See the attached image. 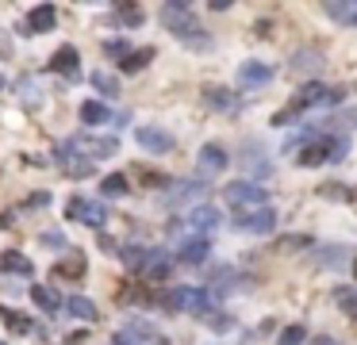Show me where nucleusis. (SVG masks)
<instances>
[{
    "label": "nucleus",
    "mask_w": 357,
    "mask_h": 345,
    "mask_svg": "<svg viewBox=\"0 0 357 345\" xmlns=\"http://www.w3.org/2000/svg\"><path fill=\"white\" fill-rule=\"evenodd\" d=\"M342 96H346L342 89H326V85L311 81V85H304V89H299L296 96H292L288 104L273 115V123L277 127H288V123H296V119H299V112H308V107H315V104H338Z\"/></svg>",
    "instance_id": "f257e3e1"
},
{
    "label": "nucleus",
    "mask_w": 357,
    "mask_h": 345,
    "mask_svg": "<svg viewBox=\"0 0 357 345\" xmlns=\"http://www.w3.org/2000/svg\"><path fill=\"white\" fill-rule=\"evenodd\" d=\"M162 24H166L169 35L184 39L189 46H204V50L211 46L204 35H196V8L184 4V0H169V4H162Z\"/></svg>",
    "instance_id": "f03ea898"
},
{
    "label": "nucleus",
    "mask_w": 357,
    "mask_h": 345,
    "mask_svg": "<svg viewBox=\"0 0 357 345\" xmlns=\"http://www.w3.org/2000/svg\"><path fill=\"white\" fill-rule=\"evenodd\" d=\"M223 222V215L216 211V207L208 204H200L192 207V211H181V219L173 222V234H189V238H208L211 230Z\"/></svg>",
    "instance_id": "7ed1b4c3"
},
{
    "label": "nucleus",
    "mask_w": 357,
    "mask_h": 345,
    "mask_svg": "<svg viewBox=\"0 0 357 345\" xmlns=\"http://www.w3.org/2000/svg\"><path fill=\"white\" fill-rule=\"evenodd\" d=\"M162 307L166 311H192V315H204L211 311V292L208 288H177V292H169L166 299H162Z\"/></svg>",
    "instance_id": "20e7f679"
},
{
    "label": "nucleus",
    "mask_w": 357,
    "mask_h": 345,
    "mask_svg": "<svg viewBox=\"0 0 357 345\" xmlns=\"http://www.w3.org/2000/svg\"><path fill=\"white\" fill-rule=\"evenodd\" d=\"M66 215L73 222H85V227H104V222H108V207L96 204V200H85V196H69Z\"/></svg>",
    "instance_id": "39448f33"
},
{
    "label": "nucleus",
    "mask_w": 357,
    "mask_h": 345,
    "mask_svg": "<svg viewBox=\"0 0 357 345\" xmlns=\"http://www.w3.org/2000/svg\"><path fill=\"white\" fill-rule=\"evenodd\" d=\"M227 204L254 207V211H258V207H269V192L254 181H234V184H227Z\"/></svg>",
    "instance_id": "423d86ee"
},
{
    "label": "nucleus",
    "mask_w": 357,
    "mask_h": 345,
    "mask_svg": "<svg viewBox=\"0 0 357 345\" xmlns=\"http://www.w3.org/2000/svg\"><path fill=\"white\" fill-rule=\"evenodd\" d=\"M234 227H238L242 234H269V230L277 227V211H273V207H258V211H242L238 219H234Z\"/></svg>",
    "instance_id": "0eeeda50"
},
{
    "label": "nucleus",
    "mask_w": 357,
    "mask_h": 345,
    "mask_svg": "<svg viewBox=\"0 0 357 345\" xmlns=\"http://www.w3.org/2000/svg\"><path fill=\"white\" fill-rule=\"evenodd\" d=\"M208 188H211L208 181H181V184H173V188H169L166 204L169 207H189V211H192V204H196L200 196H208Z\"/></svg>",
    "instance_id": "6e6552de"
},
{
    "label": "nucleus",
    "mask_w": 357,
    "mask_h": 345,
    "mask_svg": "<svg viewBox=\"0 0 357 345\" xmlns=\"http://www.w3.org/2000/svg\"><path fill=\"white\" fill-rule=\"evenodd\" d=\"M331 157H334V139H311V142H304V150L296 154V165L315 169V165L331 161Z\"/></svg>",
    "instance_id": "1a4fd4ad"
},
{
    "label": "nucleus",
    "mask_w": 357,
    "mask_h": 345,
    "mask_svg": "<svg viewBox=\"0 0 357 345\" xmlns=\"http://www.w3.org/2000/svg\"><path fill=\"white\" fill-rule=\"evenodd\" d=\"M69 146H73L77 154H85V157H112L119 150V142L116 139H89V134H73Z\"/></svg>",
    "instance_id": "9d476101"
},
{
    "label": "nucleus",
    "mask_w": 357,
    "mask_h": 345,
    "mask_svg": "<svg viewBox=\"0 0 357 345\" xmlns=\"http://www.w3.org/2000/svg\"><path fill=\"white\" fill-rule=\"evenodd\" d=\"M134 142H139L142 150H150V154H169V150L177 146L173 134L158 131V127H139V131H134Z\"/></svg>",
    "instance_id": "9b49d317"
},
{
    "label": "nucleus",
    "mask_w": 357,
    "mask_h": 345,
    "mask_svg": "<svg viewBox=\"0 0 357 345\" xmlns=\"http://www.w3.org/2000/svg\"><path fill=\"white\" fill-rule=\"evenodd\" d=\"M58 165L69 172V177H92V157L77 154L69 142H62V146H58Z\"/></svg>",
    "instance_id": "f8f14e48"
},
{
    "label": "nucleus",
    "mask_w": 357,
    "mask_h": 345,
    "mask_svg": "<svg viewBox=\"0 0 357 345\" xmlns=\"http://www.w3.org/2000/svg\"><path fill=\"white\" fill-rule=\"evenodd\" d=\"M269 81H273V66H265V62H246V66L238 69L242 89H265Z\"/></svg>",
    "instance_id": "ddd939ff"
},
{
    "label": "nucleus",
    "mask_w": 357,
    "mask_h": 345,
    "mask_svg": "<svg viewBox=\"0 0 357 345\" xmlns=\"http://www.w3.org/2000/svg\"><path fill=\"white\" fill-rule=\"evenodd\" d=\"M50 73H62V77H69L73 81L77 77V69H81V54H77L73 46H62V50H54V57H50Z\"/></svg>",
    "instance_id": "4468645a"
},
{
    "label": "nucleus",
    "mask_w": 357,
    "mask_h": 345,
    "mask_svg": "<svg viewBox=\"0 0 357 345\" xmlns=\"http://www.w3.org/2000/svg\"><path fill=\"white\" fill-rule=\"evenodd\" d=\"M54 19H58L54 4H39V8H31V16H27L24 35H46V31H54Z\"/></svg>",
    "instance_id": "2eb2a0df"
},
{
    "label": "nucleus",
    "mask_w": 357,
    "mask_h": 345,
    "mask_svg": "<svg viewBox=\"0 0 357 345\" xmlns=\"http://www.w3.org/2000/svg\"><path fill=\"white\" fill-rule=\"evenodd\" d=\"M169 272H173V257H169L166 249H150L146 265H142V276L146 280H169Z\"/></svg>",
    "instance_id": "dca6fc26"
},
{
    "label": "nucleus",
    "mask_w": 357,
    "mask_h": 345,
    "mask_svg": "<svg viewBox=\"0 0 357 345\" xmlns=\"http://www.w3.org/2000/svg\"><path fill=\"white\" fill-rule=\"evenodd\" d=\"M204 104H208V107H216V112H238V107H242V100L234 96V92L219 89V85H208V89H204Z\"/></svg>",
    "instance_id": "f3484780"
},
{
    "label": "nucleus",
    "mask_w": 357,
    "mask_h": 345,
    "mask_svg": "<svg viewBox=\"0 0 357 345\" xmlns=\"http://www.w3.org/2000/svg\"><path fill=\"white\" fill-rule=\"evenodd\" d=\"M150 337H154V326H150V322H142V319H134V322H127V326L116 334V342L119 345H146Z\"/></svg>",
    "instance_id": "a211bd4d"
},
{
    "label": "nucleus",
    "mask_w": 357,
    "mask_h": 345,
    "mask_svg": "<svg viewBox=\"0 0 357 345\" xmlns=\"http://www.w3.org/2000/svg\"><path fill=\"white\" fill-rule=\"evenodd\" d=\"M85 269H89V265H85V254H69V257H62L58 265H54V276H62V280H85Z\"/></svg>",
    "instance_id": "6ab92c4d"
},
{
    "label": "nucleus",
    "mask_w": 357,
    "mask_h": 345,
    "mask_svg": "<svg viewBox=\"0 0 357 345\" xmlns=\"http://www.w3.org/2000/svg\"><path fill=\"white\" fill-rule=\"evenodd\" d=\"M211 254V242L208 238H184V246H181V265H200L204 257Z\"/></svg>",
    "instance_id": "aec40b11"
},
{
    "label": "nucleus",
    "mask_w": 357,
    "mask_h": 345,
    "mask_svg": "<svg viewBox=\"0 0 357 345\" xmlns=\"http://www.w3.org/2000/svg\"><path fill=\"white\" fill-rule=\"evenodd\" d=\"M200 169H208V172H223V169H227V150L219 146V142H208V146L200 150Z\"/></svg>",
    "instance_id": "412c9836"
},
{
    "label": "nucleus",
    "mask_w": 357,
    "mask_h": 345,
    "mask_svg": "<svg viewBox=\"0 0 357 345\" xmlns=\"http://www.w3.org/2000/svg\"><path fill=\"white\" fill-rule=\"evenodd\" d=\"M31 299L42 307V315H58V307L66 303V299H58V292H54L50 284H35L31 288Z\"/></svg>",
    "instance_id": "4be33fe9"
},
{
    "label": "nucleus",
    "mask_w": 357,
    "mask_h": 345,
    "mask_svg": "<svg viewBox=\"0 0 357 345\" xmlns=\"http://www.w3.org/2000/svg\"><path fill=\"white\" fill-rule=\"evenodd\" d=\"M0 269L4 272H12V276H31V261H27L24 254H16V249H4V254H0Z\"/></svg>",
    "instance_id": "5701e85b"
},
{
    "label": "nucleus",
    "mask_w": 357,
    "mask_h": 345,
    "mask_svg": "<svg viewBox=\"0 0 357 345\" xmlns=\"http://www.w3.org/2000/svg\"><path fill=\"white\" fill-rule=\"evenodd\" d=\"M116 24L119 27H142V19H146V8L142 4H116Z\"/></svg>",
    "instance_id": "b1692460"
},
{
    "label": "nucleus",
    "mask_w": 357,
    "mask_h": 345,
    "mask_svg": "<svg viewBox=\"0 0 357 345\" xmlns=\"http://www.w3.org/2000/svg\"><path fill=\"white\" fill-rule=\"evenodd\" d=\"M66 311L73 315V319H81V322H92V319L100 315L96 303H92L89 296H69V299H66Z\"/></svg>",
    "instance_id": "393cba45"
},
{
    "label": "nucleus",
    "mask_w": 357,
    "mask_h": 345,
    "mask_svg": "<svg viewBox=\"0 0 357 345\" xmlns=\"http://www.w3.org/2000/svg\"><path fill=\"white\" fill-rule=\"evenodd\" d=\"M81 119H85L89 127H100L104 119H112V112L100 104V100H85V104H81ZM112 123H116V119H112Z\"/></svg>",
    "instance_id": "a878e982"
},
{
    "label": "nucleus",
    "mask_w": 357,
    "mask_h": 345,
    "mask_svg": "<svg viewBox=\"0 0 357 345\" xmlns=\"http://www.w3.org/2000/svg\"><path fill=\"white\" fill-rule=\"evenodd\" d=\"M0 322L8 330H16V334H35V322L27 319V315H19V311H8V307H0Z\"/></svg>",
    "instance_id": "bb28decb"
},
{
    "label": "nucleus",
    "mask_w": 357,
    "mask_h": 345,
    "mask_svg": "<svg viewBox=\"0 0 357 345\" xmlns=\"http://www.w3.org/2000/svg\"><path fill=\"white\" fill-rule=\"evenodd\" d=\"M326 16L342 27H357V0L354 4H326Z\"/></svg>",
    "instance_id": "cd10ccee"
},
{
    "label": "nucleus",
    "mask_w": 357,
    "mask_h": 345,
    "mask_svg": "<svg viewBox=\"0 0 357 345\" xmlns=\"http://www.w3.org/2000/svg\"><path fill=\"white\" fill-rule=\"evenodd\" d=\"M150 62H154V46H142V50H134L127 62H119V69H123V73H142Z\"/></svg>",
    "instance_id": "c85d7f7f"
},
{
    "label": "nucleus",
    "mask_w": 357,
    "mask_h": 345,
    "mask_svg": "<svg viewBox=\"0 0 357 345\" xmlns=\"http://www.w3.org/2000/svg\"><path fill=\"white\" fill-rule=\"evenodd\" d=\"M100 192H104V196H112V200H119V196H127V192H131V184H127L123 172H108V177L100 181Z\"/></svg>",
    "instance_id": "c756f323"
},
{
    "label": "nucleus",
    "mask_w": 357,
    "mask_h": 345,
    "mask_svg": "<svg viewBox=\"0 0 357 345\" xmlns=\"http://www.w3.org/2000/svg\"><path fill=\"white\" fill-rule=\"evenodd\" d=\"M146 254H150V249L123 246V249H119V261H123V269H127V272H142V265H146Z\"/></svg>",
    "instance_id": "7c9ffc66"
},
{
    "label": "nucleus",
    "mask_w": 357,
    "mask_h": 345,
    "mask_svg": "<svg viewBox=\"0 0 357 345\" xmlns=\"http://www.w3.org/2000/svg\"><path fill=\"white\" fill-rule=\"evenodd\" d=\"M92 89L100 92V96H119V81L112 73H104V69H96V73H92Z\"/></svg>",
    "instance_id": "2f4dec72"
},
{
    "label": "nucleus",
    "mask_w": 357,
    "mask_h": 345,
    "mask_svg": "<svg viewBox=\"0 0 357 345\" xmlns=\"http://www.w3.org/2000/svg\"><path fill=\"white\" fill-rule=\"evenodd\" d=\"M334 303H338V311L346 315H357V288H334Z\"/></svg>",
    "instance_id": "473e14b6"
},
{
    "label": "nucleus",
    "mask_w": 357,
    "mask_h": 345,
    "mask_svg": "<svg viewBox=\"0 0 357 345\" xmlns=\"http://www.w3.org/2000/svg\"><path fill=\"white\" fill-rule=\"evenodd\" d=\"M131 54H134V50L127 46L123 39H108V42H104V57H116V62H127Z\"/></svg>",
    "instance_id": "72a5a7b5"
},
{
    "label": "nucleus",
    "mask_w": 357,
    "mask_h": 345,
    "mask_svg": "<svg viewBox=\"0 0 357 345\" xmlns=\"http://www.w3.org/2000/svg\"><path fill=\"white\" fill-rule=\"evenodd\" d=\"M134 177H142V184H150V188H162V184H169V177H162V172H154V169H142V165H134Z\"/></svg>",
    "instance_id": "f704fd0d"
},
{
    "label": "nucleus",
    "mask_w": 357,
    "mask_h": 345,
    "mask_svg": "<svg viewBox=\"0 0 357 345\" xmlns=\"http://www.w3.org/2000/svg\"><path fill=\"white\" fill-rule=\"evenodd\" d=\"M304 334H308L304 326H284L281 334H277V345H299V342H304Z\"/></svg>",
    "instance_id": "c9c22d12"
},
{
    "label": "nucleus",
    "mask_w": 357,
    "mask_h": 345,
    "mask_svg": "<svg viewBox=\"0 0 357 345\" xmlns=\"http://www.w3.org/2000/svg\"><path fill=\"white\" fill-rule=\"evenodd\" d=\"M42 246H46V249H62V246H66V238H62V234H58V230H46V234H42Z\"/></svg>",
    "instance_id": "e433bc0d"
},
{
    "label": "nucleus",
    "mask_w": 357,
    "mask_h": 345,
    "mask_svg": "<svg viewBox=\"0 0 357 345\" xmlns=\"http://www.w3.org/2000/svg\"><path fill=\"white\" fill-rule=\"evenodd\" d=\"M242 161H246V169H250V172H254V169H258V172H269V161H265L261 154H258V157H254V154H246Z\"/></svg>",
    "instance_id": "4c0bfd02"
},
{
    "label": "nucleus",
    "mask_w": 357,
    "mask_h": 345,
    "mask_svg": "<svg viewBox=\"0 0 357 345\" xmlns=\"http://www.w3.org/2000/svg\"><path fill=\"white\" fill-rule=\"evenodd\" d=\"M323 196L326 200H346L349 188H342V184H323Z\"/></svg>",
    "instance_id": "58836bf2"
},
{
    "label": "nucleus",
    "mask_w": 357,
    "mask_h": 345,
    "mask_svg": "<svg viewBox=\"0 0 357 345\" xmlns=\"http://www.w3.org/2000/svg\"><path fill=\"white\" fill-rule=\"evenodd\" d=\"M24 207H50V192H35V196H27Z\"/></svg>",
    "instance_id": "ea45409f"
},
{
    "label": "nucleus",
    "mask_w": 357,
    "mask_h": 345,
    "mask_svg": "<svg viewBox=\"0 0 357 345\" xmlns=\"http://www.w3.org/2000/svg\"><path fill=\"white\" fill-rule=\"evenodd\" d=\"M346 154H349V139H334V157L331 161H346Z\"/></svg>",
    "instance_id": "a19ab883"
},
{
    "label": "nucleus",
    "mask_w": 357,
    "mask_h": 345,
    "mask_svg": "<svg viewBox=\"0 0 357 345\" xmlns=\"http://www.w3.org/2000/svg\"><path fill=\"white\" fill-rule=\"evenodd\" d=\"M311 238H304V234H292V238H284V246L281 249H304Z\"/></svg>",
    "instance_id": "79ce46f5"
},
{
    "label": "nucleus",
    "mask_w": 357,
    "mask_h": 345,
    "mask_svg": "<svg viewBox=\"0 0 357 345\" xmlns=\"http://www.w3.org/2000/svg\"><path fill=\"white\" fill-rule=\"evenodd\" d=\"M319 257H323V261H342V257H346V254H342V249H323V254H319Z\"/></svg>",
    "instance_id": "37998d69"
},
{
    "label": "nucleus",
    "mask_w": 357,
    "mask_h": 345,
    "mask_svg": "<svg viewBox=\"0 0 357 345\" xmlns=\"http://www.w3.org/2000/svg\"><path fill=\"white\" fill-rule=\"evenodd\" d=\"M308 66H315V54H311V50L308 54H299V62H296V69H308Z\"/></svg>",
    "instance_id": "c03bdc74"
},
{
    "label": "nucleus",
    "mask_w": 357,
    "mask_h": 345,
    "mask_svg": "<svg viewBox=\"0 0 357 345\" xmlns=\"http://www.w3.org/2000/svg\"><path fill=\"white\" fill-rule=\"evenodd\" d=\"M0 50H8V39H4V35H0Z\"/></svg>",
    "instance_id": "a18cd8bd"
},
{
    "label": "nucleus",
    "mask_w": 357,
    "mask_h": 345,
    "mask_svg": "<svg viewBox=\"0 0 357 345\" xmlns=\"http://www.w3.org/2000/svg\"><path fill=\"white\" fill-rule=\"evenodd\" d=\"M0 89H4V77H0Z\"/></svg>",
    "instance_id": "49530a36"
},
{
    "label": "nucleus",
    "mask_w": 357,
    "mask_h": 345,
    "mask_svg": "<svg viewBox=\"0 0 357 345\" xmlns=\"http://www.w3.org/2000/svg\"><path fill=\"white\" fill-rule=\"evenodd\" d=\"M354 272H357V261H354Z\"/></svg>",
    "instance_id": "de8ad7c7"
}]
</instances>
